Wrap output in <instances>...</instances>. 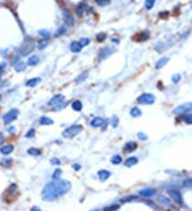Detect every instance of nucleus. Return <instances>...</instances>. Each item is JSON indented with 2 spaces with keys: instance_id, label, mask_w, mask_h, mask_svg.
<instances>
[{
  "instance_id": "f257e3e1",
  "label": "nucleus",
  "mask_w": 192,
  "mask_h": 211,
  "mask_svg": "<svg viewBox=\"0 0 192 211\" xmlns=\"http://www.w3.org/2000/svg\"><path fill=\"white\" fill-rule=\"evenodd\" d=\"M71 182L67 180H54L44 187L42 197L44 201H54L60 196L66 194L71 190Z\"/></svg>"
},
{
  "instance_id": "f03ea898",
  "label": "nucleus",
  "mask_w": 192,
  "mask_h": 211,
  "mask_svg": "<svg viewBox=\"0 0 192 211\" xmlns=\"http://www.w3.org/2000/svg\"><path fill=\"white\" fill-rule=\"evenodd\" d=\"M82 131V126H80V125H73V126H71V127L66 128V129L63 131V137H75L76 135H78V133H80Z\"/></svg>"
},
{
  "instance_id": "7ed1b4c3",
  "label": "nucleus",
  "mask_w": 192,
  "mask_h": 211,
  "mask_svg": "<svg viewBox=\"0 0 192 211\" xmlns=\"http://www.w3.org/2000/svg\"><path fill=\"white\" fill-rule=\"evenodd\" d=\"M192 111V101L186 102V104H179L173 110V113L176 115H180V114H185V113H188V112Z\"/></svg>"
},
{
  "instance_id": "20e7f679",
  "label": "nucleus",
  "mask_w": 192,
  "mask_h": 211,
  "mask_svg": "<svg viewBox=\"0 0 192 211\" xmlns=\"http://www.w3.org/2000/svg\"><path fill=\"white\" fill-rule=\"evenodd\" d=\"M156 97L151 93H144L138 97V102L141 104H152L155 102Z\"/></svg>"
},
{
  "instance_id": "39448f33",
  "label": "nucleus",
  "mask_w": 192,
  "mask_h": 211,
  "mask_svg": "<svg viewBox=\"0 0 192 211\" xmlns=\"http://www.w3.org/2000/svg\"><path fill=\"white\" fill-rule=\"evenodd\" d=\"M18 116V110L17 109H12L3 116V121L5 124H11L13 121L16 120V117Z\"/></svg>"
},
{
  "instance_id": "423d86ee",
  "label": "nucleus",
  "mask_w": 192,
  "mask_h": 211,
  "mask_svg": "<svg viewBox=\"0 0 192 211\" xmlns=\"http://www.w3.org/2000/svg\"><path fill=\"white\" fill-rule=\"evenodd\" d=\"M63 18H64V23L66 24V26L68 27H73L75 24V19L74 16L71 12H69L67 9H64L63 10Z\"/></svg>"
},
{
  "instance_id": "0eeeda50",
  "label": "nucleus",
  "mask_w": 192,
  "mask_h": 211,
  "mask_svg": "<svg viewBox=\"0 0 192 211\" xmlns=\"http://www.w3.org/2000/svg\"><path fill=\"white\" fill-rule=\"evenodd\" d=\"M168 193H169L170 197H171V199H173L175 203L179 204V205H182V194L179 193V191L170 189V190H168Z\"/></svg>"
},
{
  "instance_id": "6e6552de",
  "label": "nucleus",
  "mask_w": 192,
  "mask_h": 211,
  "mask_svg": "<svg viewBox=\"0 0 192 211\" xmlns=\"http://www.w3.org/2000/svg\"><path fill=\"white\" fill-rule=\"evenodd\" d=\"M33 50H34V45L32 43H29V44L24 45L23 47L21 48V50H19V52H21V56L25 57V56L30 54Z\"/></svg>"
},
{
  "instance_id": "1a4fd4ad",
  "label": "nucleus",
  "mask_w": 192,
  "mask_h": 211,
  "mask_svg": "<svg viewBox=\"0 0 192 211\" xmlns=\"http://www.w3.org/2000/svg\"><path fill=\"white\" fill-rule=\"evenodd\" d=\"M63 99H64L63 95H61V94L56 95V96L52 97V98L48 101V106H57V104H61V102L63 101Z\"/></svg>"
},
{
  "instance_id": "9d476101",
  "label": "nucleus",
  "mask_w": 192,
  "mask_h": 211,
  "mask_svg": "<svg viewBox=\"0 0 192 211\" xmlns=\"http://www.w3.org/2000/svg\"><path fill=\"white\" fill-rule=\"evenodd\" d=\"M137 149V143L133 142V141H130V142H127L124 146V151L125 153H131V151H135Z\"/></svg>"
},
{
  "instance_id": "9b49d317",
  "label": "nucleus",
  "mask_w": 192,
  "mask_h": 211,
  "mask_svg": "<svg viewBox=\"0 0 192 211\" xmlns=\"http://www.w3.org/2000/svg\"><path fill=\"white\" fill-rule=\"evenodd\" d=\"M111 176V173L110 172H108L107 170H100V171H98V177H99V179H100V181H106L108 179V178L110 177Z\"/></svg>"
},
{
  "instance_id": "f8f14e48",
  "label": "nucleus",
  "mask_w": 192,
  "mask_h": 211,
  "mask_svg": "<svg viewBox=\"0 0 192 211\" xmlns=\"http://www.w3.org/2000/svg\"><path fill=\"white\" fill-rule=\"evenodd\" d=\"M90 124H91L92 127H102V125H105V121L102 117H95V118H93L91 121Z\"/></svg>"
},
{
  "instance_id": "ddd939ff",
  "label": "nucleus",
  "mask_w": 192,
  "mask_h": 211,
  "mask_svg": "<svg viewBox=\"0 0 192 211\" xmlns=\"http://www.w3.org/2000/svg\"><path fill=\"white\" fill-rule=\"evenodd\" d=\"M13 149H14V146H13L12 144H9V145H4V146H2V147L0 148V153L2 154V155H10L11 153L13 151Z\"/></svg>"
},
{
  "instance_id": "4468645a",
  "label": "nucleus",
  "mask_w": 192,
  "mask_h": 211,
  "mask_svg": "<svg viewBox=\"0 0 192 211\" xmlns=\"http://www.w3.org/2000/svg\"><path fill=\"white\" fill-rule=\"evenodd\" d=\"M85 9H87V4L83 2L79 3V4L76 7V13H77V16L78 17H81L82 14H83V12L85 11Z\"/></svg>"
},
{
  "instance_id": "2eb2a0df",
  "label": "nucleus",
  "mask_w": 192,
  "mask_h": 211,
  "mask_svg": "<svg viewBox=\"0 0 192 211\" xmlns=\"http://www.w3.org/2000/svg\"><path fill=\"white\" fill-rule=\"evenodd\" d=\"M156 193V191L154 190V189H143V190H141L139 192V194L142 196H146V197H149V196H153L155 195Z\"/></svg>"
},
{
  "instance_id": "dca6fc26",
  "label": "nucleus",
  "mask_w": 192,
  "mask_h": 211,
  "mask_svg": "<svg viewBox=\"0 0 192 211\" xmlns=\"http://www.w3.org/2000/svg\"><path fill=\"white\" fill-rule=\"evenodd\" d=\"M138 163V158L137 157H129L126 159L125 161V166H127V168H131V166H133L135 164H137Z\"/></svg>"
},
{
  "instance_id": "f3484780",
  "label": "nucleus",
  "mask_w": 192,
  "mask_h": 211,
  "mask_svg": "<svg viewBox=\"0 0 192 211\" xmlns=\"http://www.w3.org/2000/svg\"><path fill=\"white\" fill-rule=\"evenodd\" d=\"M82 49V45L80 44V42H73L71 44V50L72 52H79Z\"/></svg>"
},
{
  "instance_id": "a211bd4d",
  "label": "nucleus",
  "mask_w": 192,
  "mask_h": 211,
  "mask_svg": "<svg viewBox=\"0 0 192 211\" xmlns=\"http://www.w3.org/2000/svg\"><path fill=\"white\" fill-rule=\"evenodd\" d=\"M113 50L114 49L113 48H109V47H106V48H104L102 51H100V54H99V58L102 59H105V58H107L109 54H111V52H113Z\"/></svg>"
},
{
  "instance_id": "6ab92c4d",
  "label": "nucleus",
  "mask_w": 192,
  "mask_h": 211,
  "mask_svg": "<svg viewBox=\"0 0 192 211\" xmlns=\"http://www.w3.org/2000/svg\"><path fill=\"white\" fill-rule=\"evenodd\" d=\"M25 68H26V63L23 61H18L17 63L14 64V69H15V71H17V73H21V71H23Z\"/></svg>"
},
{
  "instance_id": "aec40b11",
  "label": "nucleus",
  "mask_w": 192,
  "mask_h": 211,
  "mask_svg": "<svg viewBox=\"0 0 192 211\" xmlns=\"http://www.w3.org/2000/svg\"><path fill=\"white\" fill-rule=\"evenodd\" d=\"M40 124L44 125V126H45V125H52L54 124V121L47 116H42L41 118H40Z\"/></svg>"
},
{
  "instance_id": "412c9836",
  "label": "nucleus",
  "mask_w": 192,
  "mask_h": 211,
  "mask_svg": "<svg viewBox=\"0 0 192 211\" xmlns=\"http://www.w3.org/2000/svg\"><path fill=\"white\" fill-rule=\"evenodd\" d=\"M169 62V58H161L160 60H159L158 62L156 63V68L159 69V68H162V67L166 65V63Z\"/></svg>"
},
{
  "instance_id": "4be33fe9",
  "label": "nucleus",
  "mask_w": 192,
  "mask_h": 211,
  "mask_svg": "<svg viewBox=\"0 0 192 211\" xmlns=\"http://www.w3.org/2000/svg\"><path fill=\"white\" fill-rule=\"evenodd\" d=\"M88 76H89V71H83V73H81V74L76 78V83H80V82L85 81V79L88 78Z\"/></svg>"
},
{
  "instance_id": "5701e85b",
  "label": "nucleus",
  "mask_w": 192,
  "mask_h": 211,
  "mask_svg": "<svg viewBox=\"0 0 192 211\" xmlns=\"http://www.w3.org/2000/svg\"><path fill=\"white\" fill-rule=\"evenodd\" d=\"M40 81H41V78H33V79H30V80H28V81H27V83H26V85H27V87H35L36 84H38Z\"/></svg>"
},
{
  "instance_id": "b1692460",
  "label": "nucleus",
  "mask_w": 192,
  "mask_h": 211,
  "mask_svg": "<svg viewBox=\"0 0 192 211\" xmlns=\"http://www.w3.org/2000/svg\"><path fill=\"white\" fill-rule=\"evenodd\" d=\"M38 63V57L35 56V54H32V57H30L28 62H27V64L30 65V66H32V65H36Z\"/></svg>"
},
{
  "instance_id": "393cba45",
  "label": "nucleus",
  "mask_w": 192,
  "mask_h": 211,
  "mask_svg": "<svg viewBox=\"0 0 192 211\" xmlns=\"http://www.w3.org/2000/svg\"><path fill=\"white\" fill-rule=\"evenodd\" d=\"M28 154L30 156H32V157H38V156L41 155V150L38 149V148H35V147H31L28 149Z\"/></svg>"
},
{
  "instance_id": "a878e982",
  "label": "nucleus",
  "mask_w": 192,
  "mask_h": 211,
  "mask_svg": "<svg viewBox=\"0 0 192 211\" xmlns=\"http://www.w3.org/2000/svg\"><path fill=\"white\" fill-rule=\"evenodd\" d=\"M141 114H142V111L138 107H135L130 110V115L132 117H139L141 116Z\"/></svg>"
},
{
  "instance_id": "bb28decb",
  "label": "nucleus",
  "mask_w": 192,
  "mask_h": 211,
  "mask_svg": "<svg viewBox=\"0 0 192 211\" xmlns=\"http://www.w3.org/2000/svg\"><path fill=\"white\" fill-rule=\"evenodd\" d=\"M72 108L75 111H81L82 109V102L80 100H75L72 104Z\"/></svg>"
},
{
  "instance_id": "cd10ccee",
  "label": "nucleus",
  "mask_w": 192,
  "mask_h": 211,
  "mask_svg": "<svg viewBox=\"0 0 192 211\" xmlns=\"http://www.w3.org/2000/svg\"><path fill=\"white\" fill-rule=\"evenodd\" d=\"M121 162H122V157H121L120 155H115L111 158V163L114 164V165H118Z\"/></svg>"
},
{
  "instance_id": "c85d7f7f",
  "label": "nucleus",
  "mask_w": 192,
  "mask_h": 211,
  "mask_svg": "<svg viewBox=\"0 0 192 211\" xmlns=\"http://www.w3.org/2000/svg\"><path fill=\"white\" fill-rule=\"evenodd\" d=\"M184 122L188 125H191L192 124V113H186L184 116Z\"/></svg>"
},
{
  "instance_id": "c756f323",
  "label": "nucleus",
  "mask_w": 192,
  "mask_h": 211,
  "mask_svg": "<svg viewBox=\"0 0 192 211\" xmlns=\"http://www.w3.org/2000/svg\"><path fill=\"white\" fill-rule=\"evenodd\" d=\"M47 46H48V40L43 38V40H40V41H38V48L40 49L46 48Z\"/></svg>"
},
{
  "instance_id": "7c9ffc66",
  "label": "nucleus",
  "mask_w": 192,
  "mask_h": 211,
  "mask_svg": "<svg viewBox=\"0 0 192 211\" xmlns=\"http://www.w3.org/2000/svg\"><path fill=\"white\" fill-rule=\"evenodd\" d=\"M155 2H156V0H145V8L147 10H152L155 5Z\"/></svg>"
},
{
  "instance_id": "2f4dec72",
  "label": "nucleus",
  "mask_w": 192,
  "mask_h": 211,
  "mask_svg": "<svg viewBox=\"0 0 192 211\" xmlns=\"http://www.w3.org/2000/svg\"><path fill=\"white\" fill-rule=\"evenodd\" d=\"M38 33L41 34L42 36H43L45 40H48L49 37H50V32L49 31H47V30H41V31H38Z\"/></svg>"
},
{
  "instance_id": "473e14b6",
  "label": "nucleus",
  "mask_w": 192,
  "mask_h": 211,
  "mask_svg": "<svg viewBox=\"0 0 192 211\" xmlns=\"http://www.w3.org/2000/svg\"><path fill=\"white\" fill-rule=\"evenodd\" d=\"M12 163H13L12 159H4V160L1 162V164H2L4 168H10V166L12 165Z\"/></svg>"
},
{
  "instance_id": "72a5a7b5",
  "label": "nucleus",
  "mask_w": 192,
  "mask_h": 211,
  "mask_svg": "<svg viewBox=\"0 0 192 211\" xmlns=\"http://www.w3.org/2000/svg\"><path fill=\"white\" fill-rule=\"evenodd\" d=\"M95 2L100 7H105V5H108L110 3V0H95Z\"/></svg>"
},
{
  "instance_id": "f704fd0d",
  "label": "nucleus",
  "mask_w": 192,
  "mask_h": 211,
  "mask_svg": "<svg viewBox=\"0 0 192 211\" xmlns=\"http://www.w3.org/2000/svg\"><path fill=\"white\" fill-rule=\"evenodd\" d=\"M61 173H62V171L60 170V168H57V170L54 172V175H52V178H54V180H56V179H58V178L60 177V175H61Z\"/></svg>"
},
{
  "instance_id": "c9c22d12",
  "label": "nucleus",
  "mask_w": 192,
  "mask_h": 211,
  "mask_svg": "<svg viewBox=\"0 0 192 211\" xmlns=\"http://www.w3.org/2000/svg\"><path fill=\"white\" fill-rule=\"evenodd\" d=\"M159 201H161L162 204H166V206H171V203H170L169 199H166L164 196H159Z\"/></svg>"
},
{
  "instance_id": "e433bc0d",
  "label": "nucleus",
  "mask_w": 192,
  "mask_h": 211,
  "mask_svg": "<svg viewBox=\"0 0 192 211\" xmlns=\"http://www.w3.org/2000/svg\"><path fill=\"white\" fill-rule=\"evenodd\" d=\"M111 125H112V127H116L118 125V118L116 116H113L112 118H111Z\"/></svg>"
},
{
  "instance_id": "4c0bfd02",
  "label": "nucleus",
  "mask_w": 192,
  "mask_h": 211,
  "mask_svg": "<svg viewBox=\"0 0 192 211\" xmlns=\"http://www.w3.org/2000/svg\"><path fill=\"white\" fill-rule=\"evenodd\" d=\"M179 80H180V75L179 74H175L172 76V81L174 82V83H177V82H179Z\"/></svg>"
},
{
  "instance_id": "58836bf2",
  "label": "nucleus",
  "mask_w": 192,
  "mask_h": 211,
  "mask_svg": "<svg viewBox=\"0 0 192 211\" xmlns=\"http://www.w3.org/2000/svg\"><path fill=\"white\" fill-rule=\"evenodd\" d=\"M65 30H66V29L64 28V27H60L59 30H57V32H56V36H57V37H58V36H60L61 34H63L64 32H65Z\"/></svg>"
},
{
  "instance_id": "ea45409f",
  "label": "nucleus",
  "mask_w": 192,
  "mask_h": 211,
  "mask_svg": "<svg viewBox=\"0 0 192 211\" xmlns=\"http://www.w3.org/2000/svg\"><path fill=\"white\" fill-rule=\"evenodd\" d=\"M34 135H35V130L30 129L28 132L26 133V137H34Z\"/></svg>"
},
{
  "instance_id": "a19ab883",
  "label": "nucleus",
  "mask_w": 192,
  "mask_h": 211,
  "mask_svg": "<svg viewBox=\"0 0 192 211\" xmlns=\"http://www.w3.org/2000/svg\"><path fill=\"white\" fill-rule=\"evenodd\" d=\"M137 199V196H135V195H130V196H127V197H123V199H121L122 201H131V199Z\"/></svg>"
},
{
  "instance_id": "79ce46f5",
  "label": "nucleus",
  "mask_w": 192,
  "mask_h": 211,
  "mask_svg": "<svg viewBox=\"0 0 192 211\" xmlns=\"http://www.w3.org/2000/svg\"><path fill=\"white\" fill-rule=\"evenodd\" d=\"M89 43H90V40H89V38H87V37L82 38L81 41H80V44H81V45H82V47H85V46H87Z\"/></svg>"
},
{
  "instance_id": "37998d69",
  "label": "nucleus",
  "mask_w": 192,
  "mask_h": 211,
  "mask_svg": "<svg viewBox=\"0 0 192 211\" xmlns=\"http://www.w3.org/2000/svg\"><path fill=\"white\" fill-rule=\"evenodd\" d=\"M138 137L140 139V140H142V141L147 140V135H146L145 133H142V132H139L138 133Z\"/></svg>"
},
{
  "instance_id": "c03bdc74",
  "label": "nucleus",
  "mask_w": 192,
  "mask_h": 211,
  "mask_svg": "<svg viewBox=\"0 0 192 211\" xmlns=\"http://www.w3.org/2000/svg\"><path fill=\"white\" fill-rule=\"evenodd\" d=\"M105 38H106V34H105V33H99V34H97V41H98V42L105 41Z\"/></svg>"
},
{
  "instance_id": "a18cd8bd",
  "label": "nucleus",
  "mask_w": 192,
  "mask_h": 211,
  "mask_svg": "<svg viewBox=\"0 0 192 211\" xmlns=\"http://www.w3.org/2000/svg\"><path fill=\"white\" fill-rule=\"evenodd\" d=\"M116 209H118V206H116V205H113V206L109 207L108 209H105V211H114V210H116Z\"/></svg>"
},
{
  "instance_id": "49530a36",
  "label": "nucleus",
  "mask_w": 192,
  "mask_h": 211,
  "mask_svg": "<svg viewBox=\"0 0 192 211\" xmlns=\"http://www.w3.org/2000/svg\"><path fill=\"white\" fill-rule=\"evenodd\" d=\"M50 162L52 163V164H57V165H58V164H60V160H59V159H57V158H54V159H51Z\"/></svg>"
},
{
  "instance_id": "de8ad7c7",
  "label": "nucleus",
  "mask_w": 192,
  "mask_h": 211,
  "mask_svg": "<svg viewBox=\"0 0 192 211\" xmlns=\"http://www.w3.org/2000/svg\"><path fill=\"white\" fill-rule=\"evenodd\" d=\"M4 143V135L2 132H0V145H2Z\"/></svg>"
},
{
  "instance_id": "09e8293b",
  "label": "nucleus",
  "mask_w": 192,
  "mask_h": 211,
  "mask_svg": "<svg viewBox=\"0 0 192 211\" xmlns=\"http://www.w3.org/2000/svg\"><path fill=\"white\" fill-rule=\"evenodd\" d=\"M3 69H4V64H0V78H1V75L3 74Z\"/></svg>"
},
{
  "instance_id": "8fccbe9b",
  "label": "nucleus",
  "mask_w": 192,
  "mask_h": 211,
  "mask_svg": "<svg viewBox=\"0 0 192 211\" xmlns=\"http://www.w3.org/2000/svg\"><path fill=\"white\" fill-rule=\"evenodd\" d=\"M80 168H81V166H80V164H78V163H76V164H74V165H73V168H74V170H76V171H79Z\"/></svg>"
},
{
  "instance_id": "3c124183",
  "label": "nucleus",
  "mask_w": 192,
  "mask_h": 211,
  "mask_svg": "<svg viewBox=\"0 0 192 211\" xmlns=\"http://www.w3.org/2000/svg\"><path fill=\"white\" fill-rule=\"evenodd\" d=\"M30 211H42V210H41L40 208H38V207H32Z\"/></svg>"
},
{
  "instance_id": "603ef678",
  "label": "nucleus",
  "mask_w": 192,
  "mask_h": 211,
  "mask_svg": "<svg viewBox=\"0 0 192 211\" xmlns=\"http://www.w3.org/2000/svg\"><path fill=\"white\" fill-rule=\"evenodd\" d=\"M9 130H10V132H14V131H13V130H15V128H14V127H11Z\"/></svg>"
},
{
  "instance_id": "864d4df0",
  "label": "nucleus",
  "mask_w": 192,
  "mask_h": 211,
  "mask_svg": "<svg viewBox=\"0 0 192 211\" xmlns=\"http://www.w3.org/2000/svg\"><path fill=\"white\" fill-rule=\"evenodd\" d=\"M1 98H2V96H1V95H0V100H1Z\"/></svg>"
}]
</instances>
